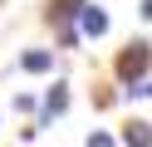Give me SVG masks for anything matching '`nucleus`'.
<instances>
[{"label": "nucleus", "instance_id": "obj_1", "mask_svg": "<svg viewBox=\"0 0 152 147\" xmlns=\"http://www.w3.org/2000/svg\"><path fill=\"white\" fill-rule=\"evenodd\" d=\"M147 64H152V49L137 39V44H128L118 54V78L123 83H137V78H147Z\"/></svg>", "mask_w": 152, "mask_h": 147}, {"label": "nucleus", "instance_id": "obj_2", "mask_svg": "<svg viewBox=\"0 0 152 147\" xmlns=\"http://www.w3.org/2000/svg\"><path fill=\"white\" fill-rule=\"evenodd\" d=\"M79 10H83V0H54V5H49V25L59 29V39H64V44H74V39H79V29H74Z\"/></svg>", "mask_w": 152, "mask_h": 147}, {"label": "nucleus", "instance_id": "obj_3", "mask_svg": "<svg viewBox=\"0 0 152 147\" xmlns=\"http://www.w3.org/2000/svg\"><path fill=\"white\" fill-rule=\"evenodd\" d=\"M64 108H69V83H54L49 93H44V108H39V123H49V118H59Z\"/></svg>", "mask_w": 152, "mask_h": 147}, {"label": "nucleus", "instance_id": "obj_4", "mask_svg": "<svg viewBox=\"0 0 152 147\" xmlns=\"http://www.w3.org/2000/svg\"><path fill=\"white\" fill-rule=\"evenodd\" d=\"M79 29H83V34H93V39L108 34V15H103L98 5H83V10H79Z\"/></svg>", "mask_w": 152, "mask_h": 147}, {"label": "nucleus", "instance_id": "obj_5", "mask_svg": "<svg viewBox=\"0 0 152 147\" xmlns=\"http://www.w3.org/2000/svg\"><path fill=\"white\" fill-rule=\"evenodd\" d=\"M20 69H25V74H49L54 54H49V49H30V54H20Z\"/></svg>", "mask_w": 152, "mask_h": 147}, {"label": "nucleus", "instance_id": "obj_6", "mask_svg": "<svg viewBox=\"0 0 152 147\" xmlns=\"http://www.w3.org/2000/svg\"><path fill=\"white\" fill-rule=\"evenodd\" d=\"M123 147H152V123H128L123 127Z\"/></svg>", "mask_w": 152, "mask_h": 147}, {"label": "nucleus", "instance_id": "obj_7", "mask_svg": "<svg viewBox=\"0 0 152 147\" xmlns=\"http://www.w3.org/2000/svg\"><path fill=\"white\" fill-rule=\"evenodd\" d=\"M83 147H118V142H113V137H108V132H98V127H93V132H88V137H83Z\"/></svg>", "mask_w": 152, "mask_h": 147}, {"label": "nucleus", "instance_id": "obj_8", "mask_svg": "<svg viewBox=\"0 0 152 147\" xmlns=\"http://www.w3.org/2000/svg\"><path fill=\"white\" fill-rule=\"evenodd\" d=\"M132 98H152V78H137V83H128Z\"/></svg>", "mask_w": 152, "mask_h": 147}, {"label": "nucleus", "instance_id": "obj_9", "mask_svg": "<svg viewBox=\"0 0 152 147\" xmlns=\"http://www.w3.org/2000/svg\"><path fill=\"white\" fill-rule=\"evenodd\" d=\"M137 15H142V20H152V0H142V10H137Z\"/></svg>", "mask_w": 152, "mask_h": 147}]
</instances>
